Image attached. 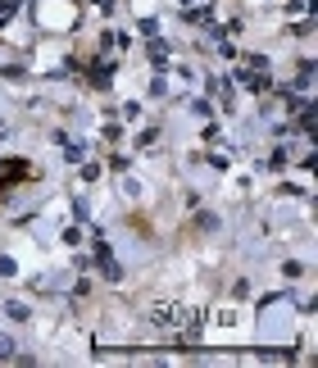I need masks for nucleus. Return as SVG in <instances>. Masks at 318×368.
Returning a JSON list of instances; mask_svg holds the SVG:
<instances>
[{
    "label": "nucleus",
    "instance_id": "obj_1",
    "mask_svg": "<svg viewBox=\"0 0 318 368\" xmlns=\"http://www.w3.org/2000/svg\"><path fill=\"white\" fill-rule=\"evenodd\" d=\"M82 23V0H32L27 5V27L46 41H64Z\"/></svg>",
    "mask_w": 318,
    "mask_h": 368
},
{
    "label": "nucleus",
    "instance_id": "obj_2",
    "mask_svg": "<svg viewBox=\"0 0 318 368\" xmlns=\"http://www.w3.org/2000/svg\"><path fill=\"white\" fill-rule=\"evenodd\" d=\"M159 146V128H155V123H150V128H137V132H132V150H155Z\"/></svg>",
    "mask_w": 318,
    "mask_h": 368
},
{
    "label": "nucleus",
    "instance_id": "obj_3",
    "mask_svg": "<svg viewBox=\"0 0 318 368\" xmlns=\"http://www.w3.org/2000/svg\"><path fill=\"white\" fill-rule=\"evenodd\" d=\"M5 318H9V323H18V327L32 323V305H27V300H5Z\"/></svg>",
    "mask_w": 318,
    "mask_h": 368
},
{
    "label": "nucleus",
    "instance_id": "obj_4",
    "mask_svg": "<svg viewBox=\"0 0 318 368\" xmlns=\"http://www.w3.org/2000/svg\"><path fill=\"white\" fill-rule=\"evenodd\" d=\"M200 141H205L209 150L223 146V123H218V119H205V128H200Z\"/></svg>",
    "mask_w": 318,
    "mask_h": 368
},
{
    "label": "nucleus",
    "instance_id": "obj_5",
    "mask_svg": "<svg viewBox=\"0 0 318 368\" xmlns=\"http://www.w3.org/2000/svg\"><path fill=\"white\" fill-rule=\"evenodd\" d=\"M182 105H187L196 119H214V100H209V96H191V100H182Z\"/></svg>",
    "mask_w": 318,
    "mask_h": 368
},
{
    "label": "nucleus",
    "instance_id": "obj_6",
    "mask_svg": "<svg viewBox=\"0 0 318 368\" xmlns=\"http://www.w3.org/2000/svg\"><path fill=\"white\" fill-rule=\"evenodd\" d=\"M141 119H146V105H141V100H123L119 123H141Z\"/></svg>",
    "mask_w": 318,
    "mask_h": 368
},
{
    "label": "nucleus",
    "instance_id": "obj_7",
    "mask_svg": "<svg viewBox=\"0 0 318 368\" xmlns=\"http://www.w3.org/2000/svg\"><path fill=\"white\" fill-rule=\"evenodd\" d=\"M60 241H64L69 250H78V246H82V228H78V223H64V228H60Z\"/></svg>",
    "mask_w": 318,
    "mask_h": 368
},
{
    "label": "nucleus",
    "instance_id": "obj_8",
    "mask_svg": "<svg viewBox=\"0 0 318 368\" xmlns=\"http://www.w3.org/2000/svg\"><path fill=\"white\" fill-rule=\"evenodd\" d=\"M105 169H110V173H128V169H132V155H123V150H114V155H110V159H105Z\"/></svg>",
    "mask_w": 318,
    "mask_h": 368
},
{
    "label": "nucleus",
    "instance_id": "obj_9",
    "mask_svg": "<svg viewBox=\"0 0 318 368\" xmlns=\"http://www.w3.org/2000/svg\"><path fill=\"white\" fill-rule=\"evenodd\" d=\"M86 5H91L100 18H114V14H119V0H86Z\"/></svg>",
    "mask_w": 318,
    "mask_h": 368
},
{
    "label": "nucleus",
    "instance_id": "obj_10",
    "mask_svg": "<svg viewBox=\"0 0 318 368\" xmlns=\"http://www.w3.org/2000/svg\"><path fill=\"white\" fill-rule=\"evenodd\" d=\"M95 296V282L91 277H78V282H73V300H91Z\"/></svg>",
    "mask_w": 318,
    "mask_h": 368
},
{
    "label": "nucleus",
    "instance_id": "obj_11",
    "mask_svg": "<svg viewBox=\"0 0 318 368\" xmlns=\"http://www.w3.org/2000/svg\"><path fill=\"white\" fill-rule=\"evenodd\" d=\"M282 277H286V282L305 277V264H300V259H282Z\"/></svg>",
    "mask_w": 318,
    "mask_h": 368
},
{
    "label": "nucleus",
    "instance_id": "obj_12",
    "mask_svg": "<svg viewBox=\"0 0 318 368\" xmlns=\"http://www.w3.org/2000/svg\"><path fill=\"white\" fill-rule=\"evenodd\" d=\"M137 32H141V37H159V18H155V14L137 18Z\"/></svg>",
    "mask_w": 318,
    "mask_h": 368
},
{
    "label": "nucleus",
    "instance_id": "obj_13",
    "mask_svg": "<svg viewBox=\"0 0 318 368\" xmlns=\"http://www.w3.org/2000/svg\"><path fill=\"white\" fill-rule=\"evenodd\" d=\"M0 277H18V259L14 255H0Z\"/></svg>",
    "mask_w": 318,
    "mask_h": 368
},
{
    "label": "nucleus",
    "instance_id": "obj_14",
    "mask_svg": "<svg viewBox=\"0 0 318 368\" xmlns=\"http://www.w3.org/2000/svg\"><path fill=\"white\" fill-rule=\"evenodd\" d=\"M69 264H73V268H78V273H86V268H91V255H73V259H69Z\"/></svg>",
    "mask_w": 318,
    "mask_h": 368
}]
</instances>
